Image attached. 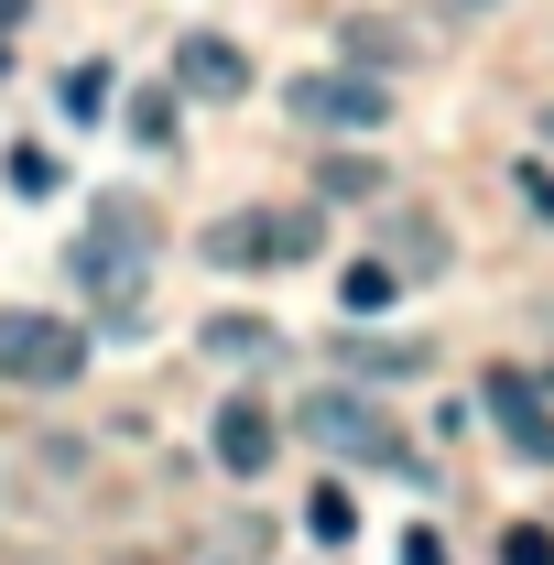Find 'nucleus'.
I'll return each instance as SVG.
<instances>
[{
    "instance_id": "11",
    "label": "nucleus",
    "mask_w": 554,
    "mask_h": 565,
    "mask_svg": "<svg viewBox=\"0 0 554 565\" xmlns=\"http://www.w3.org/2000/svg\"><path fill=\"white\" fill-rule=\"evenodd\" d=\"M305 533H316V544H348V533H359V511H348L338 479H327V490H305Z\"/></svg>"
},
{
    "instance_id": "20",
    "label": "nucleus",
    "mask_w": 554,
    "mask_h": 565,
    "mask_svg": "<svg viewBox=\"0 0 554 565\" xmlns=\"http://www.w3.org/2000/svg\"><path fill=\"white\" fill-rule=\"evenodd\" d=\"M457 11H489V0H457Z\"/></svg>"
},
{
    "instance_id": "2",
    "label": "nucleus",
    "mask_w": 554,
    "mask_h": 565,
    "mask_svg": "<svg viewBox=\"0 0 554 565\" xmlns=\"http://www.w3.org/2000/svg\"><path fill=\"white\" fill-rule=\"evenodd\" d=\"M316 239H327V207H239L207 228V262L217 273H294V262H316Z\"/></svg>"
},
{
    "instance_id": "15",
    "label": "nucleus",
    "mask_w": 554,
    "mask_h": 565,
    "mask_svg": "<svg viewBox=\"0 0 554 565\" xmlns=\"http://www.w3.org/2000/svg\"><path fill=\"white\" fill-rule=\"evenodd\" d=\"M109 109V66H76L66 76V120H98Z\"/></svg>"
},
{
    "instance_id": "10",
    "label": "nucleus",
    "mask_w": 554,
    "mask_h": 565,
    "mask_svg": "<svg viewBox=\"0 0 554 565\" xmlns=\"http://www.w3.org/2000/svg\"><path fill=\"white\" fill-rule=\"evenodd\" d=\"M403 282H414V273H392V262H348V282H338V305H348V316H381V305H392V294H403Z\"/></svg>"
},
{
    "instance_id": "9",
    "label": "nucleus",
    "mask_w": 554,
    "mask_h": 565,
    "mask_svg": "<svg viewBox=\"0 0 554 565\" xmlns=\"http://www.w3.org/2000/svg\"><path fill=\"white\" fill-rule=\"evenodd\" d=\"M207 359L251 370V359H273V327H262V316H207Z\"/></svg>"
},
{
    "instance_id": "5",
    "label": "nucleus",
    "mask_w": 554,
    "mask_h": 565,
    "mask_svg": "<svg viewBox=\"0 0 554 565\" xmlns=\"http://www.w3.org/2000/svg\"><path fill=\"white\" fill-rule=\"evenodd\" d=\"M479 414L500 424L533 468H554V403H544V381H533V370H489V381H479Z\"/></svg>"
},
{
    "instance_id": "16",
    "label": "nucleus",
    "mask_w": 554,
    "mask_h": 565,
    "mask_svg": "<svg viewBox=\"0 0 554 565\" xmlns=\"http://www.w3.org/2000/svg\"><path fill=\"white\" fill-rule=\"evenodd\" d=\"M500 565H554V533L544 522H511V533H500Z\"/></svg>"
},
{
    "instance_id": "7",
    "label": "nucleus",
    "mask_w": 554,
    "mask_h": 565,
    "mask_svg": "<svg viewBox=\"0 0 554 565\" xmlns=\"http://www.w3.org/2000/svg\"><path fill=\"white\" fill-rule=\"evenodd\" d=\"M174 87H185V98H251V55H239L228 33H185V44H174Z\"/></svg>"
},
{
    "instance_id": "17",
    "label": "nucleus",
    "mask_w": 554,
    "mask_h": 565,
    "mask_svg": "<svg viewBox=\"0 0 554 565\" xmlns=\"http://www.w3.org/2000/svg\"><path fill=\"white\" fill-rule=\"evenodd\" d=\"M511 185H522V196H533V207L554 217V174H544V163H522V174H511Z\"/></svg>"
},
{
    "instance_id": "14",
    "label": "nucleus",
    "mask_w": 554,
    "mask_h": 565,
    "mask_svg": "<svg viewBox=\"0 0 554 565\" xmlns=\"http://www.w3.org/2000/svg\"><path fill=\"white\" fill-rule=\"evenodd\" d=\"M11 185H22V196H55L66 174H55V152H44V141H11Z\"/></svg>"
},
{
    "instance_id": "4",
    "label": "nucleus",
    "mask_w": 554,
    "mask_h": 565,
    "mask_svg": "<svg viewBox=\"0 0 554 565\" xmlns=\"http://www.w3.org/2000/svg\"><path fill=\"white\" fill-rule=\"evenodd\" d=\"M305 435L338 446V457H359V468H414L403 424L381 414V403H359V392H305Z\"/></svg>"
},
{
    "instance_id": "18",
    "label": "nucleus",
    "mask_w": 554,
    "mask_h": 565,
    "mask_svg": "<svg viewBox=\"0 0 554 565\" xmlns=\"http://www.w3.org/2000/svg\"><path fill=\"white\" fill-rule=\"evenodd\" d=\"M403 565H446V544L435 533H403Z\"/></svg>"
},
{
    "instance_id": "12",
    "label": "nucleus",
    "mask_w": 554,
    "mask_h": 565,
    "mask_svg": "<svg viewBox=\"0 0 554 565\" xmlns=\"http://www.w3.org/2000/svg\"><path fill=\"white\" fill-rule=\"evenodd\" d=\"M316 185H327L338 207H359V196H381V163H359V152H338V163H316Z\"/></svg>"
},
{
    "instance_id": "6",
    "label": "nucleus",
    "mask_w": 554,
    "mask_h": 565,
    "mask_svg": "<svg viewBox=\"0 0 554 565\" xmlns=\"http://www.w3.org/2000/svg\"><path fill=\"white\" fill-rule=\"evenodd\" d=\"M294 120L305 131H381L392 120V87L381 76H294Z\"/></svg>"
},
{
    "instance_id": "3",
    "label": "nucleus",
    "mask_w": 554,
    "mask_h": 565,
    "mask_svg": "<svg viewBox=\"0 0 554 565\" xmlns=\"http://www.w3.org/2000/svg\"><path fill=\"white\" fill-rule=\"evenodd\" d=\"M76 370H87V327L76 316H44V305L0 316V381L11 392H66Z\"/></svg>"
},
{
    "instance_id": "13",
    "label": "nucleus",
    "mask_w": 554,
    "mask_h": 565,
    "mask_svg": "<svg viewBox=\"0 0 554 565\" xmlns=\"http://www.w3.org/2000/svg\"><path fill=\"white\" fill-rule=\"evenodd\" d=\"M131 141H141V152L174 141V98H163V87H141V98H131Z\"/></svg>"
},
{
    "instance_id": "1",
    "label": "nucleus",
    "mask_w": 554,
    "mask_h": 565,
    "mask_svg": "<svg viewBox=\"0 0 554 565\" xmlns=\"http://www.w3.org/2000/svg\"><path fill=\"white\" fill-rule=\"evenodd\" d=\"M66 273L76 294L109 316V327H141V273H152V207L141 196H98L87 207V228H76V250H66Z\"/></svg>"
},
{
    "instance_id": "8",
    "label": "nucleus",
    "mask_w": 554,
    "mask_h": 565,
    "mask_svg": "<svg viewBox=\"0 0 554 565\" xmlns=\"http://www.w3.org/2000/svg\"><path fill=\"white\" fill-rule=\"evenodd\" d=\"M217 468L228 479H262L273 468V414L262 403H217Z\"/></svg>"
},
{
    "instance_id": "19",
    "label": "nucleus",
    "mask_w": 554,
    "mask_h": 565,
    "mask_svg": "<svg viewBox=\"0 0 554 565\" xmlns=\"http://www.w3.org/2000/svg\"><path fill=\"white\" fill-rule=\"evenodd\" d=\"M22 11H33V0H0V33H22Z\"/></svg>"
}]
</instances>
